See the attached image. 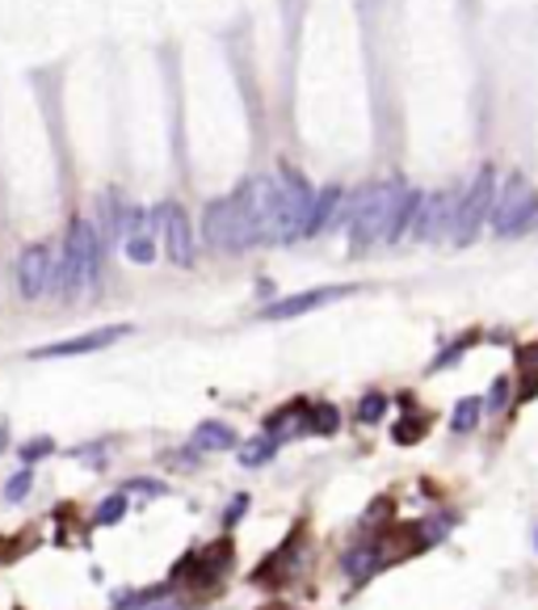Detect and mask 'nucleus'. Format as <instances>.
I'll list each match as a JSON object with an SVG mask.
<instances>
[{
	"label": "nucleus",
	"instance_id": "6e6552de",
	"mask_svg": "<svg viewBox=\"0 0 538 610\" xmlns=\"http://www.w3.org/2000/svg\"><path fill=\"white\" fill-rule=\"evenodd\" d=\"M240 207L249 215V228L257 245H269V224H273V203H278V182L273 177H249L236 189Z\"/></svg>",
	"mask_w": 538,
	"mask_h": 610
},
{
	"label": "nucleus",
	"instance_id": "2eb2a0df",
	"mask_svg": "<svg viewBox=\"0 0 538 610\" xmlns=\"http://www.w3.org/2000/svg\"><path fill=\"white\" fill-rule=\"evenodd\" d=\"M341 568H345V577H350L353 586H362V581H371L374 572L383 568V547H379V544L350 547V551L341 556Z\"/></svg>",
	"mask_w": 538,
	"mask_h": 610
},
{
	"label": "nucleus",
	"instance_id": "20e7f679",
	"mask_svg": "<svg viewBox=\"0 0 538 610\" xmlns=\"http://www.w3.org/2000/svg\"><path fill=\"white\" fill-rule=\"evenodd\" d=\"M311 198H315V189H311L294 168H287L282 182H278V203H273V224H269V245L303 240Z\"/></svg>",
	"mask_w": 538,
	"mask_h": 610
},
{
	"label": "nucleus",
	"instance_id": "a211bd4d",
	"mask_svg": "<svg viewBox=\"0 0 538 610\" xmlns=\"http://www.w3.org/2000/svg\"><path fill=\"white\" fill-rule=\"evenodd\" d=\"M479 413H484V400L463 396L455 404V413H451V430H455V434H472V430L479 425Z\"/></svg>",
	"mask_w": 538,
	"mask_h": 610
},
{
	"label": "nucleus",
	"instance_id": "f03ea898",
	"mask_svg": "<svg viewBox=\"0 0 538 610\" xmlns=\"http://www.w3.org/2000/svg\"><path fill=\"white\" fill-rule=\"evenodd\" d=\"M404 189L408 186H366L353 194L350 210H345V228H350V240L358 249H371L379 240H387V231H392V219H395V207H400V198H404Z\"/></svg>",
	"mask_w": 538,
	"mask_h": 610
},
{
	"label": "nucleus",
	"instance_id": "f3484780",
	"mask_svg": "<svg viewBox=\"0 0 538 610\" xmlns=\"http://www.w3.org/2000/svg\"><path fill=\"white\" fill-rule=\"evenodd\" d=\"M341 207V189H315V198H311V210H308V228L303 236H320V231H329L332 215Z\"/></svg>",
	"mask_w": 538,
	"mask_h": 610
},
{
	"label": "nucleus",
	"instance_id": "f8f14e48",
	"mask_svg": "<svg viewBox=\"0 0 538 610\" xmlns=\"http://www.w3.org/2000/svg\"><path fill=\"white\" fill-rule=\"evenodd\" d=\"M131 333L126 324H105V329H93V333L68 337V341H51V345H39L30 358H76V354H97V350H110L114 341H123Z\"/></svg>",
	"mask_w": 538,
	"mask_h": 610
},
{
	"label": "nucleus",
	"instance_id": "b1692460",
	"mask_svg": "<svg viewBox=\"0 0 538 610\" xmlns=\"http://www.w3.org/2000/svg\"><path fill=\"white\" fill-rule=\"evenodd\" d=\"M30 484H34V472L25 467V472H18V476L9 480V488H4V502H25V497H30Z\"/></svg>",
	"mask_w": 538,
	"mask_h": 610
},
{
	"label": "nucleus",
	"instance_id": "5701e85b",
	"mask_svg": "<svg viewBox=\"0 0 538 610\" xmlns=\"http://www.w3.org/2000/svg\"><path fill=\"white\" fill-rule=\"evenodd\" d=\"M387 417V396L383 392H371V396H362V404H358V421H366V425H374V421Z\"/></svg>",
	"mask_w": 538,
	"mask_h": 610
},
{
	"label": "nucleus",
	"instance_id": "0eeeda50",
	"mask_svg": "<svg viewBox=\"0 0 538 610\" xmlns=\"http://www.w3.org/2000/svg\"><path fill=\"white\" fill-rule=\"evenodd\" d=\"M13 278H18L21 299H42L46 291L60 294V249L51 245H25L13 261Z\"/></svg>",
	"mask_w": 538,
	"mask_h": 610
},
{
	"label": "nucleus",
	"instance_id": "ddd939ff",
	"mask_svg": "<svg viewBox=\"0 0 538 610\" xmlns=\"http://www.w3.org/2000/svg\"><path fill=\"white\" fill-rule=\"evenodd\" d=\"M123 249L135 266H152V257H156V210H126Z\"/></svg>",
	"mask_w": 538,
	"mask_h": 610
},
{
	"label": "nucleus",
	"instance_id": "7ed1b4c3",
	"mask_svg": "<svg viewBox=\"0 0 538 610\" xmlns=\"http://www.w3.org/2000/svg\"><path fill=\"white\" fill-rule=\"evenodd\" d=\"M493 198H497V168L484 165L476 177H472L467 194L455 203V219H451V240H455V249H467L479 231L488 228Z\"/></svg>",
	"mask_w": 538,
	"mask_h": 610
},
{
	"label": "nucleus",
	"instance_id": "f257e3e1",
	"mask_svg": "<svg viewBox=\"0 0 538 610\" xmlns=\"http://www.w3.org/2000/svg\"><path fill=\"white\" fill-rule=\"evenodd\" d=\"M102 278V236L89 219H72L60 249V294L81 299L97 287Z\"/></svg>",
	"mask_w": 538,
	"mask_h": 610
},
{
	"label": "nucleus",
	"instance_id": "dca6fc26",
	"mask_svg": "<svg viewBox=\"0 0 538 610\" xmlns=\"http://www.w3.org/2000/svg\"><path fill=\"white\" fill-rule=\"evenodd\" d=\"M231 446H236V430H231L228 421H203V425L194 430V438H189V451H198V455L231 451Z\"/></svg>",
	"mask_w": 538,
	"mask_h": 610
},
{
	"label": "nucleus",
	"instance_id": "aec40b11",
	"mask_svg": "<svg viewBox=\"0 0 538 610\" xmlns=\"http://www.w3.org/2000/svg\"><path fill=\"white\" fill-rule=\"evenodd\" d=\"M273 455H278V438H257L240 451V463H245V467H261V463H269Z\"/></svg>",
	"mask_w": 538,
	"mask_h": 610
},
{
	"label": "nucleus",
	"instance_id": "4be33fe9",
	"mask_svg": "<svg viewBox=\"0 0 538 610\" xmlns=\"http://www.w3.org/2000/svg\"><path fill=\"white\" fill-rule=\"evenodd\" d=\"M337 409L332 404H320V409H311V421L303 425V430H311V434H337Z\"/></svg>",
	"mask_w": 538,
	"mask_h": 610
},
{
	"label": "nucleus",
	"instance_id": "c85d7f7f",
	"mask_svg": "<svg viewBox=\"0 0 538 610\" xmlns=\"http://www.w3.org/2000/svg\"><path fill=\"white\" fill-rule=\"evenodd\" d=\"M4 446H9V430L0 425V455H4Z\"/></svg>",
	"mask_w": 538,
	"mask_h": 610
},
{
	"label": "nucleus",
	"instance_id": "412c9836",
	"mask_svg": "<svg viewBox=\"0 0 538 610\" xmlns=\"http://www.w3.org/2000/svg\"><path fill=\"white\" fill-rule=\"evenodd\" d=\"M123 514H126V493H123V488H118V493H110V497L97 505V523H102V526L123 523Z\"/></svg>",
	"mask_w": 538,
	"mask_h": 610
},
{
	"label": "nucleus",
	"instance_id": "cd10ccee",
	"mask_svg": "<svg viewBox=\"0 0 538 610\" xmlns=\"http://www.w3.org/2000/svg\"><path fill=\"white\" fill-rule=\"evenodd\" d=\"M505 392H509V379H497V387H493V400H488V409H500V404H505Z\"/></svg>",
	"mask_w": 538,
	"mask_h": 610
},
{
	"label": "nucleus",
	"instance_id": "6ab92c4d",
	"mask_svg": "<svg viewBox=\"0 0 538 610\" xmlns=\"http://www.w3.org/2000/svg\"><path fill=\"white\" fill-rule=\"evenodd\" d=\"M168 598V586H152V589H135V593H114V607L118 610H144L156 607Z\"/></svg>",
	"mask_w": 538,
	"mask_h": 610
},
{
	"label": "nucleus",
	"instance_id": "9d476101",
	"mask_svg": "<svg viewBox=\"0 0 538 610\" xmlns=\"http://www.w3.org/2000/svg\"><path fill=\"white\" fill-rule=\"evenodd\" d=\"M156 224L165 231V249L168 257H173V266H194V228H189L186 207L161 203V207H156Z\"/></svg>",
	"mask_w": 538,
	"mask_h": 610
},
{
	"label": "nucleus",
	"instance_id": "9b49d317",
	"mask_svg": "<svg viewBox=\"0 0 538 610\" xmlns=\"http://www.w3.org/2000/svg\"><path fill=\"white\" fill-rule=\"evenodd\" d=\"M353 294V287H315V291H299V294H282L261 308V320H294V316H308L315 308H329L337 299Z\"/></svg>",
	"mask_w": 538,
	"mask_h": 610
},
{
	"label": "nucleus",
	"instance_id": "7c9ffc66",
	"mask_svg": "<svg viewBox=\"0 0 538 610\" xmlns=\"http://www.w3.org/2000/svg\"><path fill=\"white\" fill-rule=\"evenodd\" d=\"M535 544H538V535H535Z\"/></svg>",
	"mask_w": 538,
	"mask_h": 610
},
{
	"label": "nucleus",
	"instance_id": "c756f323",
	"mask_svg": "<svg viewBox=\"0 0 538 610\" xmlns=\"http://www.w3.org/2000/svg\"><path fill=\"white\" fill-rule=\"evenodd\" d=\"M144 610H177L173 602H156V607H144Z\"/></svg>",
	"mask_w": 538,
	"mask_h": 610
},
{
	"label": "nucleus",
	"instance_id": "393cba45",
	"mask_svg": "<svg viewBox=\"0 0 538 610\" xmlns=\"http://www.w3.org/2000/svg\"><path fill=\"white\" fill-rule=\"evenodd\" d=\"M51 451H55V442H51V438H30L18 451V455H21V463H39L42 455H51Z\"/></svg>",
	"mask_w": 538,
	"mask_h": 610
},
{
	"label": "nucleus",
	"instance_id": "39448f33",
	"mask_svg": "<svg viewBox=\"0 0 538 610\" xmlns=\"http://www.w3.org/2000/svg\"><path fill=\"white\" fill-rule=\"evenodd\" d=\"M493 231L497 236H521V231L535 228L538 219V194L530 189V182L521 173H509L505 186H497V198H493Z\"/></svg>",
	"mask_w": 538,
	"mask_h": 610
},
{
	"label": "nucleus",
	"instance_id": "a878e982",
	"mask_svg": "<svg viewBox=\"0 0 538 610\" xmlns=\"http://www.w3.org/2000/svg\"><path fill=\"white\" fill-rule=\"evenodd\" d=\"M425 434V417H416L413 425H395V442H413Z\"/></svg>",
	"mask_w": 538,
	"mask_h": 610
},
{
	"label": "nucleus",
	"instance_id": "423d86ee",
	"mask_svg": "<svg viewBox=\"0 0 538 610\" xmlns=\"http://www.w3.org/2000/svg\"><path fill=\"white\" fill-rule=\"evenodd\" d=\"M203 236H207L210 249H224V252H245L257 245L249 228V215H245L236 194L207 203V210H203Z\"/></svg>",
	"mask_w": 538,
	"mask_h": 610
},
{
	"label": "nucleus",
	"instance_id": "bb28decb",
	"mask_svg": "<svg viewBox=\"0 0 538 610\" xmlns=\"http://www.w3.org/2000/svg\"><path fill=\"white\" fill-rule=\"evenodd\" d=\"M245 509H249V497H236V502L228 505V514H224V523L236 526L240 518H245Z\"/></svg>",
	"mask_w": 538,
	"mask_h": 610
},
{
	"label": "nucleus",
	"instance_id": "4468645a",
	"mask_svg": "<svg viewBox=\"0 0 538 610\" xmlns=\"http://www.w3.org/2000/svg\"><path fill=\"white\" fill-rule=\"evenodd\" d=\"M231 565V544L207 547V551H194L189 560H182V572H186V586H215Z\"/></svg>",
	"mask_w": 538,
	"mask_h": 610
},
{
	"label": "nucleus",
	"instance_id": "1a4fd4ad",
	"mask_svg": "<svg viewBox=\"0 0 538 610\" xmlns=\"http://www.w3.org/2000/svg\"><path fill=\"white\" fill-rule=\"evenodd\" d=\"M455 194L446 189H434V194H421V207L413 215V236L416 240H442L451 236V219H455Z\"/></svg>",
	"mask_w": 538,
	"mask_h": 610
}]
</instances>
